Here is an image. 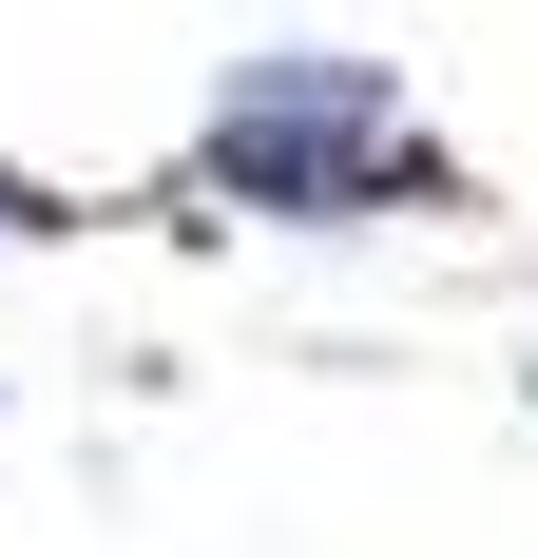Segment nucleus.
Masks as SVG:
<instances>
[{
	"instance_id": "obj_1",
	"label": "nucleus",
	"mask_w": 538,
	"mask_h": 558,
	"mask_svg": "<svg viewBox=\"0 0 538 558\" xmlns=\"http://www.w3.org/2000/svg\"><path fill=\"white\" fill-rule=\"evenodd\" d=\"M193 173H212V193H250V213H289V231L442 213V193H462V173H442V135L404 116V77H384V58H327V39L231 58V97H212V135H193Z\"/></svg>"
}]
</instances>
